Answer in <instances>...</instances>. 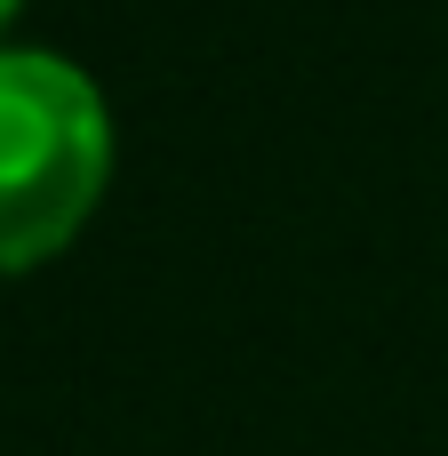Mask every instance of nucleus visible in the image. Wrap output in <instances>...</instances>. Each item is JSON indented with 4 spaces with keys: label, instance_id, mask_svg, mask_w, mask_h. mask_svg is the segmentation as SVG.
I'll list each match as a JSON object with an SVG mask.
<instances>
[{
    "label": "nucleus",
    "instance_id": "nucleus-1",
    "mask_svg": "<svg viewBox=\"0 0 448 456\" xmlns=\"http://www.w3.org/2000/svg\"><path fill=\"white\" fill-rule=\"evenodd\" d=\"M112 112L48 48H0V273L48 265L104 200Z\"/></svg>",
    "mask_w": 448,
    "mask_h": 456
},
{
    "label": "nucleus",
    "instance_id": "nucleus-2",
    "mask_svg": "<svg viewBox=\"0 0 448 456\" xmlns=\"http://www.w3.org/2000/svg\"><path fill=\"white\" fill-rule=\"evenodd\" d=\"M16 8H24V0H0V24H8V16H16Z\"/></svg>",
    "mask_w": 448,
    "mask_h": 456
}]
</instances>
